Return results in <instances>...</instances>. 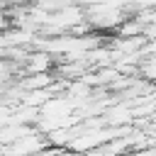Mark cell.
Returning a JSON list of instances; mask_svg holds the SVG:
<instances>
[{
	"mask_svg": "<svg viewBox=\"0 0 156 156\" xmlns=\"http://www.w3.org/2000/svg\"><path fill=\"white\" fill-rule=\"evenodd\" d=\"M49 63H51V61H49L46 54H37V56L29 58V71H32V73H46Z\"/></svg>",
	"mask_w": 156,
	"mask_h": 156,
	"instance_id": "cell-1",
	"label": "cell"
},
{
	"mask_svg": "<svg viewBox=\"0 0 156 156\" xmlns=\"http://www.w3.org/2000/svg\"><path fill=\"white\" fill-rule=\"evenodd\" d=\"M0 156H2V154H0Z\"/></svg>",
	"mask_w": 156,
	"mask_h": 156,
	"instance_id": "cell-2",
	"label": "cell"
}]
</instances>
